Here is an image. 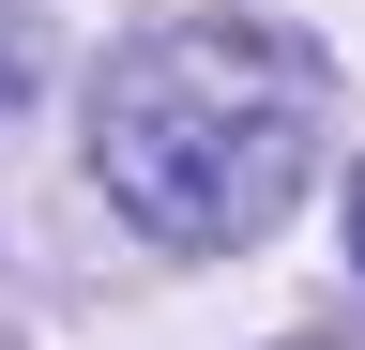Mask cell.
Listing matches in <instances>:
<instances>
[{"instance_id":"cell-3","label":"cell","mask_w":365,"mask_h":350,"mask_svg":"<svg viewBox=\"0 0 365 350\" xmlns=\"http://www.w3.org/2000/svg\"><path fill=\"white\" fill-rule=\"evenodd\" d=\"M350 259H365V183H350Z\"/></svg>"},{"instance_id":"cell-2","label":"cell","mask_w":365,"mask_h":350,"mask_svg":"<svg viewBox=\"0 0 365 350\" xmlns=\"http://www.w3.org/2000/svg\"><path fill=\"white\" fill-rule=\"evenodd\" d=\"M31 61H46V46H31V16H16V0H0V122L31 107Z\"/></svg>"},{"instance_id":"cell-1","label":"cell","mask_w":365,"mask_h":350,"mask_svg":"<svg viewBox=\"0 0 365 350\" xmlns=\"http://www.w3.org/2000/svg\"><path fill=\"white\" fill-rule=\"evenodd\" d=\"M319 122H335V61L274 16H168L137 31L91 92V168L153 244L228 259L259 244L289 183L319 168Z\"/></svg>"}]
</instances>
